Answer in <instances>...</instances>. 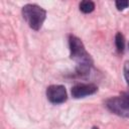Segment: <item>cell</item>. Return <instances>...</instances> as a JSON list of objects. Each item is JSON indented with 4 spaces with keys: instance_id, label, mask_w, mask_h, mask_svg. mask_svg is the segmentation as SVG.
<instances>
[{
    "instance_id": "1",
    "label": "cell",
    "mask_w": 129,
    "mask_h": 129,
    "mask_svg": "<svg viewBox=\"0 0 129 129\" xmlns=\"http://www.w3.org/2000/svg\"><path fill=\"white\" fill-rule=\"evenodd\" d=\"M69 46L71 51V58L77 62V72L79 75H87L93 64V59L86 50L83 41L75 36H69Z\"/></svg>"
},
{
    "instance_id": "2",
    "label": "cell",
    "mask_w": 129,
    "mask_h": 129,
    "mask_svg": "<svg viewBox=\"0 0 129 129\" xmlns=\"http://www.w3.org/2000/svg\"><path fill=\"white\" fill-rule=\"evenodd\" d=\"M22 16L33 30H39L46 18V11L36 4H26L22 7Z\"/></svg>"
},
{
    "instance_id": "3",
    "label": "cell",
    "mask_w": 129,
    "mask_h": 129,
    "mask_svg": "<svg viewBox=\"0 0 129 129\" xmlns=\"http://www.w3.org/2000/svg\"><path fill=\"white\" fill-rule=\"evenodd\" d=\"M106 107L112 113L129 118V94L124 93L121 96H116L106 101Z\"/></svg>"
},
{
    "instance_id": "4",
    "label": "cell",
    "mask_w": 129,
    "mask_h": 129,
    "mask_svg": "<svg viewBox=\"0 0 129 129\" xmlns=\"http://www.w3.org/2000/svg\"><path fill=\"white\" fill-rule=\"evenodd\" d=\"M46 97L52 104H61L67 101L68 94L66 88L61 85H51L46 89Z\"/></svg>"
},
{
    "instance_id": "5",
    "label": "cell",
    "mask_w": 129,
    "mask_h": 129,
    "mask_svg": "<svg viewBox=\"0 0 129 129\" xmlns=\"http://www.w3.org/2000/svg\"><path fill=\"white\" fill-rule=\"evenodd\" d=\"M97 91H98V87L95 84H83V83H81V84L75 85L72 88L71 93H72V96L74 98L79 99V98H84L86 96L93 95Z\"/></svg>"
},
{
    "instance_id": "6",
    "label": "cell",
    "mask_w": 129,
    "mask_h": 129,
    "mask_svg": "<svg viewBox=\"0 0 129 129\" xmlns=\"http://www.w3.org/2000/svg\"><path fill=\"white\" fill-rule=\"evenodd\" d=\"M95 9V3L90 0H84L80 3V10L83 13H91Z\"/></svg>"
},
{
    "instance_id": "7",
    "label": "cell",
    "mask_w": 129,
    "mask_h": 129,
    "mask_svg": "<svg viewBox=\"0 0 129 129\" xmlns=\"http://www.w3.org/2000/svg\"><path fill=\"white\" fill-rule=\"evenodd\" d=\"M115 44L119 52H123L125 48V38L121 32H117L115 36Z\"/></svg>"
},
{
    "instance_id": "8",
    "label": "cell",
    "mask_w": 129,
    "mask_h": 129,
    "mask_svg": "<svg viewBox=\"0 0 129 129\" xmlns=\"http://www.w3.org/2000/svg\"><path fill=\"white\" fill-rule=\"evenodd\" d=\"M115 5H116L118 10H123V9H125L129 6V1H127V0H118V1L115 2Z\"/></svg>"
},
{
    "instance_id": "9",
    "label": "cell",
    "mask_w": 129,
    "mask_h": 129,
    "mask_svg": "<svg viewBox=\"0 0 129 129\" xmlns=\"http://www.w3.org/2000/svg\"><path fill=\"white\" fill-rule=\"evenodd\" d=\"M123 72H124V78H125V81H126L127 85L129 86V60H126V61L124 62Z\"/></svg>"
},
{
    "instance_id": "10",
    "label": "cell",
    "mask_w": 129,
    "mask_h": 129,
    "mask_svg": "<svg viewBox=\"0 0 129 129\" xmlns=\"http://www.w3.org/2000/svg\"><path fill=\"white\" fill-rule=\"evenodd\" d=\"M92 129H99V128H98V127H95V126H94V127H93Z\"/></svg>"
}]
</instances>
